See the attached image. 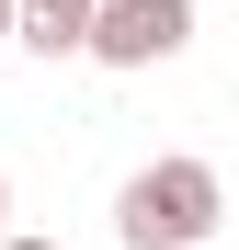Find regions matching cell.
<instances>
[{"label":"cell","mask_w":239,"mask_h":250,"mask_svg":"<svg viewBox=\"0 0 239 250\" xmlns=\"http://www.w3.org/2000/svg\"><path fill=\"white\" fill-rule=\"evenodd\" d=\"M217 216H228V182L205 159H148L114 193V239L126 250H194V239H217Z\"/></svg>","instance_id":"obj_1"},{"label":"cell","mask_w":239,"mask_h":250,"mask_svg":"<svg viewBox=\"0 0 239 250\" xmlns=\"http://www.w3.org/2000/svg\"><path fill=\"white\" fill-rule=\"evenodd\" d=\"M182 46H194V0H103V23H91L103 68H159Z\"/></svg>","instance_id":"obj_2"},{"label":"cell","mask_w":239,"mask_h":250,"mask_svg":"<svg viewBox=\"0 0 239 250\" xmlns=\"http://www.w3.org/2000/svg\"><path fill=\"white\" fill-rule=\"evenodd\" d=\"M91 23H103V0H23V46L34 57H91Z\"/></svg>","instance_id":"obj_3"},{"label":"cell","mask_w":239,"mask_h":250,"mask_svg":"<svg viewBox=\"0 0 239 250\" xmlns=\"http://www.w3.org/2000/svg\"><path fill=\"white\" fill-rule=\"evenodd\" d=\"M0 46H23V0H0Z\"/></svg>","instance_id":"obj_4"},{"label":"cell","mask_w":239,"mask_h":250,"mask_svg":"<svg viewBox=\"0 0 239 250\" xmlns=\"http://www.w3.org/2000/svg\"><path fill=\"white\" fill-rule=\"evenodd\" d=\"M0 239H12V171H0Z\"/></svg>","instance_id":"obj_5"},{"label":"cell","mask_w":239,"mask_h":250,"mask_svg":"<svg viewBox=\"0 0 239 250\" xmlns=\"http://www.w3.org/2000/svg\"><path fill=\"white\" fill-rule=\"evenodd\" d=\"M0 250H57V239H23V228H12V239H0Z\"/></svg>","instance_id":"obj_6"}]
</instances>
